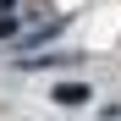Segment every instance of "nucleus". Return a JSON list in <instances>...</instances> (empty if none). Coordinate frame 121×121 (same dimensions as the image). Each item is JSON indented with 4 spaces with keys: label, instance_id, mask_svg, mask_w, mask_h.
Segmentation results:
<instances>
[{
    "label": "nucleus",
    "instance_id": "obj_1",
    "mask_svg": "<svg viewBox=\"0 0 121 121\" xmlns=\"http://www.w3.org/2000/svg\"><path fill=\"white\" fill-rule=\"evenodd\" d=\"M55 99H60L66 110H77V105H88V88H83V83H60V88H55Z\"/></svg>",
    "mask_w": 121,
    "mask_h": 121
}]
</instances>
